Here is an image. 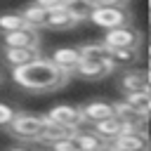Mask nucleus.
Listing matches in <instances>:
<instances>
[{
    "label": "nucleus",
    "instance_id": "f257e3e1",
    "mask_svg": "<svg viewBox=\"0 0 151 151\" xmlns=\"http://www.w3.org/2000/svg\"><path fill=\"white\" fill-rule=\"evenodd\" d=\"M71 73L59 68L52 59H33L24 66L12 68V80L26 92H54L68 83Z\"/></svg>",
    "mask_w": 151,
    "mask_h": 151
},
{
    "label": "nucleus",
    "instance_id": "f03ea898",
    "mask_svg": "<svg viewBox=\"0 0 151 151\" xmlns=\"http://www.w3.org/2000/svg\"><path fill=\"white\" fill-rule=\"evenodd\" d=\"M45 116H33V113H17L14 120L5 127L12 137L17 139H24V142H38L42 130H45Z\"/></svg>",
    "mask_w": 151,
    "mask_h": 151
},
{
    "label": "nucleus",
    "instance_id": "7ed1b4c3",
    "mask_svg": "<svg viewBox=\"0 0 151 151\" xmlns=\"http://www.w3.org/2000/svg\"><path fill=\"white\" fill-rule=\"evenodd\" d=\"M132 12L125 7V5H111V7H94L92 14H90V21L104 31L109 28H118V26H125V24H132Z\"/></svg>",
    "mask_w": 151,
    "mask_h": 151
},
{
    "label": "nucleus",
    "instance_id": "20e7f679",
    "mask_svg": "<svg viewBox=\"0 0 151 151\" xmlns=\"http://www.w3.org/2000/svg\"><path fill=\"white\" fill-rule=\"evenodd\" d=\"M101 42L106 47H137L139 50L144 42V33L139 28H134L132 24H125L118 28H109Z\"/></svg>",
    "mask_w": 151,
    "mask_h": 151
},
{
    "label": "nucleus",
    "instance_id": "39448f33",
    "mask_svg": "<svg viewBox=\"0 0 151 151\" xmlns=\"http://www.w3.org/2000/svg\"><path fill=\"white\" fill-rule=\"evenodd\" d=\"M113 68H116V66H113L111 59H83V61L76 66L73 76H78V78H83V80H101V78L111 76Z\"/></svg>",
    "mask_w": 151,
    "mask_h": 151
},
{
    "label": "nucleus",
    "instance_id": "423d86ee",
    "mask_svg": "<svg viewBox=\"0 0 151 151\" xmlns=\"http://www.w3.org/2000/svg\"><path fill=\"white\" fill-rule=\"evenodd\" d=\"M45 118L52 120V123H57V125L71 127V130H76V127L83 123L80 106H73V104H57V106H52V109L45 113Z\"/></svg>",
    "mask_w": 151,
    "mask_h": 151
},
{
    "label": "nucleus",
    "instance_id": "0eeeda50",
    "mask_svg": "<svg viewBox=\"0 0 151 151\" xmlns=\"http://www.w3.org/2000/svg\"><path fill=\"white\" fill-rule=\"evenodd\" d=\"M116 87L123 94H132V92L146 90V71H139V68H132V66L123 68L116 76Z\"/></svg>",
    "mask_w": 151,
    "mask_h": 151
},
{
    "label": "nucleus",
    "instance_id": "6e6552de",
    "mask_svg": "<svg viewBox=\"0 0 151 151\" xmlns=\"http://www.w3.org/2000/svg\"><path fill=\"white\" fill-rule=\"evenodd\" d=\"M2 47H40L38 31L31 26L7 31V33H2Z\"/></svg>",
    "mask_w": 151,
    "mask_h": 151
},
{
    "label": "nucleus",
    "instance_id": "1a4fd4ad",
    "mask_svg": "<svg viewBox=\"0 0 151 151\" xmlns=\"http://www.w3.org/2000/svg\"><path fill=\"white\" fill-rule=\"evenodd\" d=\"M38 57H40V47H2L0 50V59L9 68L24 66V64H28Z\"/></svg>",
    "mask_w": 151,
    "mask_h": 151
},
{
    "label": "nucleus",
    "instance_id": "9d476101",
    "mask_svg": "<svg viewBox=\"0 0 151 151\" xmlns=\"http://www.w3.org/2000/svg\"><path fill=\"white\" fill-rule=\"evenodd\" d=\"M80 113H83V120H85V123L94 125V123L113 116L116 109H113V104L106 101V99H90V101H85V104L80 106Z\"/></svg>",
    "mask_w": 151,
    "mask_h": 151
},
{
    "label": "nucleus",
    "instance_id": "9b49d317",
    "mask_svg": "<svg viewBox=\"0 0 151 151\" xmlns=\"http://www.w3.org/2000/svg\"><path fill=\"white\" fill-rule=\"evenodd\" d=\"M113 109H116V116L125 123V125H134V127H142V130H146V113L144 111H139V109H134L127 99H123V101H116L113 104Z\"/></svg>",
    "mask_w": 151,
    "mask_h": 151
},
{
    "label": "nucleus",
    "instance_id": "f8f14e48",
    "mask_svg": "<svg viewBox=\"0 0 151 151\" xmlns=\"http://www.w3.org/2000/svg\"><path fill=\"white\" fill-rule=\"evenodd\" d=\"M149 142L151 139L146 137V132H123L111 144L118 151H149Z\"/></svg>",
    "mask_w": 151,
    "mask_h": 151
},
{
    "label": "nucleus",
    "instance_id": "ddd939ff",
    "mask_svg": "<svg viewBox=\"0 0 151 151\" xmlns=\"http://www.w3.org/2000/svg\"><path fill=\"white\" fill-rule=\"evenodd\" d=\"M50 59H52L59 68H64V71H68V73L73 76L76 66L83 61V54H80V47H57Z\"/></svg>",
    "mask_w": 151,
    "mask_h": 151
},
{
    "label": "nucleus",
    "instance_id": "4468645a",
    "mask_svg": "<svg viewBox=\"0 0 151 151\" xmlns=\"http://www.w3.org/2000/svg\"><path fill=\"white\" fill-rule=\"evenodd\" d=\"M73 26H78V19L66 7H57V9L47 12V28H52V31H68Z\"/></svg>",
    "mask_w": 151,
    "mask_h": 151
},
{
    "label": "nucleus",
    "instance_id": "2eb2a0df",
    "mask_svg": "<svg viewBox=\"0 0 151 151\" xmlns=\"http://www.w3.org/2000/svg\"><path fill=\"white\" fill-rule=\"evenodd\" d=\"M109 59L113 61V66L127 68L139 61V50L137 47H109Z\"/></svg>",
    "mask_w": 151,
    "mask_h": 151
},
{
    "label": "nucleus",
    "instance_id": "dca6fc26",
    "mask_svg": "<svg viewBox=\"0 0 151 151\" xmlns=\"http://www.w3.org/2000/svg\"><path fill=\"white\" fill-rule=\"evenodd\" d=\"M94 132L101 137V139H106V142H113L120 132H123V120L113 113V116H109V118H104V120H99V123H94Z\"/></svg>",
    "mask_w": 151,
    "mask_h": 151
},
{
    "label": "nucleus",
    "instance_id": "f3484780",
    "mask_svg": "<svg viewBox=\"0 0 151 151\" xmlns=\"http://www.w3.org/2000/svg\"><path fill=\"white\" fill-rule=\"evenodd\" d=\"M21 17L26 19V24L31 26V28H47V9H42L40 5H28V7H24L21 9Z\"/></svg>",
    "mask_w": 151,
    "mask_h": 151
},
{
    "label": "nucleus",
    "instance_id": "a211bd4d",
    "mask_svg": "<svg viewBox=\"0 0 151 151\" xmlns=\"http://www.w3.org/2000/svg\"><path fill=\"white\" fill-rule=\"evenodd\" d=\"M73 142H76L78 151H97L106 144V139H101L94 130L92 132H73Z\"/></svg>",
    "mask_w": 151,
    "mask_h": 151
},
{
    "label": "nucleus",
    "instance_id": "6ab92c4d",
    "mask_svg": "<svg viewBox=\"0 0 151 151\" xmlns=\"http://www.w3.org/2000/svg\"><path fill=\"white\" fill-rule=\"evenodd\" d=\"M47 120V118H45ZM76 130H71V127H64V125H57V123H52V120H47L45 123V130H42V134H40V144H52V142H57V139H61V137H68V134H73Z\"/></svg>",
    "mask_w": 151,
    "mask_h": 151
},
{
    "label": "nucleus",
    "instance_id": "aec40b11",
    "mask_svg": "<svg viewBox=\"0 0 151 151\" xmlns=\"http://www.w3.org/2000/svg\"><path fill=\"white\" fill-rule=\"evenodd\" d=\"M64 7H66L78 21L90 19V14H92V9H94L92 0H64Z\"/></svg>",
    "mask_w": 151,
    "mask_h": 151
},
{
    "label": "nucleus",
    "instance_id": "412c9836",
    "mask_svg": "<svg viewBox=\"0 0 151 151\" xmlns=\"http://www.w3.org/2000/svg\"><path fill=\"white\" fill-rule=\"evenodd\" d=\"M24 26H28V24L21 17V12H5V14H0V33L17 31V28H24Z\"/></svg>",
    "mask_w": 151,
    "mask_h": 151
},
{
    "label": "nucleus",
    "instance_id": "4be33fe9",
    "mask_svg": "<svg viewBox=\"0 0 151 151\" xmlns=\"http://www.w3.org/2000/svg\"><path fill=\"white\" fill-rule=\"evenodd\" d=\"M83 59H109V47L104 42H85L80 45Z\"/></svg>",
    "mask_w": 151,
    "mask_h": 151
},
{
    "label": "nucleus",
    "instance_id": "5701e85b",
    "mask_svg": "<svg viewBox=\"0 0 151 151\" xmlns=\"http://www.w3.org/2000/svg\"><path fill=\"white\" fill-rule=\"evenodd\" d=\"M149 97H151V92L149 90H142V92H132V94H125V99L134 106V109H139V111H144L146 109V104H149Z\"/></svg>",
    "mask_w": 151,
    "mask_h": 151
},
{
    "label": "nucleus",
    "instance_id": "b1692460",
    "mask_svg": "<svg viewBox=\"0 0 151 151\" xmlns=\"http://www.w3.org/2000/svg\"><path fill=\"white\" fill-rule=\"evenodd\" d=\"M50 151H78L76 142H73V134H68V137H61V139L52 142V144H50Z\"/></svg>",
    "mask_w": 151,
    "mask_h": 151
},
{
    "label": "nucleus",
    "instance_id": "393cba45",
    "mask_svg": "<svg viewBox=\"0 0 151 151\" xmlns=\"http://www.w3.org/2000/svg\"><path fill=\"white\" fill-rule=\"evenodd\" d=\"M19 111L14 109V106H9V104H5V101H0V127H7L12 120H14V116H17Z\"/></svg>",
    "mask_w": 151,
    "mask_h": 151
},
{
    "label": "nucleus",
    "instance_id": "a878e982",
    "mask_svg": "<svg viewBox=\"0 0 151 151\" xmlns=\"http://www.w3.org/2000/svg\"><path fill=\"white\" fill-rule=\"evenodd\" d=\"M35 5H40L42 9H57V7H64V0H33Z\"/></svg>",
    "mask_w": 151,
    "mask_h": 151
},
{
    "label": "nucleus",
    "instance_id": "bb28decb",
    "mask_svg": "<svg viewBox=\"0 0 151 151\" xmlns=\"http://www.w3.org/2000/svg\"><path fill=\"white\" fill-rule=\"evenodd\" d=\"M127 0H92L94 7H111V5H125Z\"/></svg>",
    "mask_w": 151,
    "mask_h": 151
},
{
    "label": "nucleus",
    "instance_id": "cd10ccee",
    "mask_svg": "<svg viewBox=\"0 0 151 151\" xmlns=\"http://www.w3.org/2000/svg\"><path fill=\"white\" fill-rule=\"evenodd\" d=\"M146 90L151 92V66L146 68Z\"/></svg>",
    "mask_w": 151,
    "mask_h": 151
},
{
    "label": "nucleus",
    "instance_id": "c85d7f7f",
    "mask_svg": "<svg viewBox=\"0 0 151 151\" xmlns=\"http://www.w3.org/2000/svg\"><path fill=\"white\" fill-rule=\"evenodd\" d=\"M97 151H118V149H116V146L109 142V144H104V146H101V149H97Z\"/></svg>",
    "mask_w": 151,
    "mask_h": 151
},
{
    "label": "nucleus",
    "instance_id": "c756f323",
    "mask_svg": "<svg viewBox=\"0 0 151 151\" xmlns=\"http://www.w3.org/2000/svg\"><path fill=\"white\" fill-rule=\"evenodd\" d=\"M144 113H146V118H151V97H149V104H146V109H144Z\"/></svg>",
    "mask_w": 151,
    "mask_h": 151
},
{
    "label": "nucleus",
    "instance_id": "7c9ffc66",
    "mask_svg": "<svg viewBox=\"0 0 151 151\" xmlns=\"http://www.w3.org/2000/svg\"><path fill=\"white\" fill-rule=\"evenodd\" d=\"M7 151H31V149H26V146H12V149H7Z\"/></svg>",
    "mask_w": 151,
    "mask_h": 151
},
{
    "label": "nucleus",
    "instance_id": "2f4dec72",
    "mask_svg": "<svg viewBox=\"0 0 151 151\" xmlns=\"http://www.w3.org/2000/svg\"><path fill=\"white\" fill-rule=\"evenodd\" d=\"M149 14H151V2H149Z\"/></svg>",
    "mask_w": 151,
    "mask_h": 151
},
{
    "label": "nucleus",
    "instance_id": "473e14b6",
    "mask_svg": "<svg viewBox=\"0 0 151 151\" xmlns=\"http://www.w3.org/2000/svg\"><path fill=\"white\" fill-rule=\"evenodd\" d=\"M149 151H151V142H149Z\"/></svg>",
    "mask_w": 151,
    "mask_h": 151
},
{
    "label": "nucleus",
    "instance_id": "72a5a7b5",
    "mask_svg": "<svg viewBox=\"0 0 151 151\" xmlns=\"http://www.w3.org/2000/svg\"><path fill=\"white\" fill-rule=\"evenodd\" d=\"M0 83H2V76H0Z\"/></svg>",
    "mask_w": 151,
    "mask_h": 151
}]
</instances>
